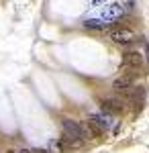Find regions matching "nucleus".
<instances>
[{
  "mask_svg": "<svg viewBox=\"0 0 149 153\" xmlns=\"http://www.w3.org/2000/svg\"><path fill=\"white\" fill-rule=\"evenodd\" d=\"M61 129L66 131L69 139L74 141H82V139H88V133H86V125H80L76 120H69V118H63L61 120Z\"/></svg>",
  "mask_w": 149,
  "mask_h": 153,
  "instance_id": "nucleus-1",
  "label": "nucleus"
},
{
  "mask_svg": "<svg viewBox=\"0 0 149 153\" xmlns=\"http://www.w3.org/2000/svg\"><path fill=\"white\" fill-rule=\"evenodd\" d=\"M110 39L118 43V45H129V43H133V41H137V35L131 31V29H115L112 33H110Z\"/></svg>",
  "mask_w": 149,
  "mask_h": 153,
  "instance_id": "nucleus-2",
  "label": "nucleus"
},
{
  "mask_svg": "<svg viewBox=\"0 0 149 153\" xmlns=\"http://www.w3.org/2000/svg\"><path fill=\"white\" fill-rule=\"evenodd\" d=\"M123 65L129 68V70H141L143 68V55L139 53V51H127L125 55H123Z\"/></svg>",
  "mask_w": 149,
  "mask_h": 153,
  "instance_id": "nucleus-3",
  "label": "nucleus"
},
{
  "mask_svg": "<svg viewBox=\"0 0 149 153\" xmlns=\"http://www.w3.org/2000/svg\"><path fill=\"white\" fill-rule=\"evenodd\" d=\"M102 110L106 112V114H121L123 110H125V104L118 100V98H106V100H102Z\"/></svg>",
  "mask_w": 149,
  "mask_h": 153,
  "instance_id": "nucleus-4",
  "label": "nucleus"
},
{
  "mask_svg": "<svg viewBox=\"0 0 149 153\" xmlns=\"http://www.w3.org/2000/svg\"><path fill=\"white\" fill-rule=\"evenodd\" d=\"M131 86H133V76H121V78H116L115 82H112V88H115L116 92H131Z\"/></svg>",
  "mask_w": 149,
  "mask_h": 153,
  "instance_id": "nucleus-5",
  "label": "nucleus"
},
{
  "mask_svg": "<svg viewBox=\"0 0 149 153\" xmlns=\"http://www.w3.org/2000/svg\"><path fill=\"white\" fill-rule=\"evenodd\" d=\"M86 133H88V139H94V137H102L104 129L94 120V118H88V123H86Z\"/></svg>",
  "mask_w": 149,
  "mask_h": 153,
  "instance_id": "nucleus-6",
  "label": "nucleus"
},
{
  "mask_svg": "<svg viewBox=\"0 0 149 153\" xmlns=\"http://www.w3.org/2000/svg\"><path fill=\"white\" fill-rule=\"evenodd\" d=\"M84 27H86V29H96V31H102V29H104V25L98 23V21H86Z\"/></svg>",
  "mask_w": 149,
  "mask_h": 153,
  "instance_id": "nucleus-7",
  "label": "nucleus"
},
{
  "mask_svg": "<svg viewBox=\"0 0 149 153\" xmlns=\"http://www.w3.org/2000/svg\"><path fill=\"white\" fill-rule=\"evenodd\" d=\"M33 153H51V151H47V149H33Z\"/></svg>",
  "mask_w": 149,
  "mask_h": 153,
  "instance_id": "nucleus-8",
  "label": "nucleus"
},
{
  "mask_svg": "<svg viewBox=\"0 0 149 153\" xmlns=\"http://www.w3.org/2000/svg\"><path fill=\"white\" fill-rule=\"evenodd\" d=\"M19 153H33V151H29V149H21Z\"/></svg>",
  "mask_w": 149,
  "mask_h": 153,
  "instance_id": "nucleus-9",
  "label": "nucleus"
},
{
  "mask_svg": "<svg viewBox=\"0 0 149 153\" xmlns=\"http://www.w3.org/2000/svg\"><path fill=\"white\" fill-rule=\"evenodd\" d=\"M6 153H19V151H6Z\"/></svg>",
  "mask_w": 149,
  "mask_h": 153,
  "instance_id": "nucleus-10",
  "label": "nucleus"
}]
</instances>
